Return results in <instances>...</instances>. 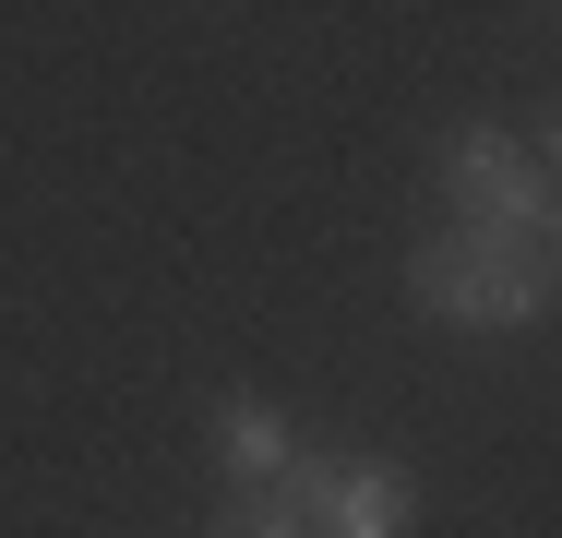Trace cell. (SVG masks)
<instances>
[{
	"instance_id": "cell-1",
	"label": "cell",
	"mask_w": 562,
	"mask_h": 538,
	"mask_svg": "<svg viewBox=\"0 0 562 538\" xmlns=\"http://www.w3.org/2000/svg\"><path fill=\"white\" fill-rule=\"evenodd\" d=\"M551 264L539 251H503V239H467V227H431L419 251H407V300L454 335H527V323L551 312Z\"/></svg>"
},
{
	"instance_id": "cell-2",
	"label": "cell",
	"mask_w": 562,
	"mask_h": 538,
	"mask_svg": "<svg viewBox=\"0 0 562 538\" xmlns=\"http://www.w3.org/2000/svg\"><path fill=\"white\" fill-rule=\"evenodd\" d=\"M443 204L467 239H503V251H539V227H551L562 180L503 132V120H454L443 132Z\"/></svg>"
},
{
	"instance_id": "cell-4",
	"label": "cell",
	"mask_w": 562,
	"mask_h": 538,
	"mask_svg": "<svg viewBox=\"0 0 562 538\" xmlns=\"http://www.w3.org/2000/svg\"><path fill=\"white\" fill-rule=\"evenodd\" d=\"M204 442H216V479H227V491H276V479L300 467V430H288L276 395H216Z\"/></svg>"
},
{
	"instance_id": "cell-5",
	"label": "cell",
	"mask_w": 562,
	"mask_h": 538,
	"mask_svg": "<svg viewBox=\"0 0 562 538\" xmlns=\"http://www.w3.org/2000/svg\"><path fill=\"white\" fill-rule=\"evenodd\" d=\"M204 538H312V515H300L288 491H227V515Z\"/></svg>"
},
{
	"instance_id": "cell-8",
	"label": "cell",
	"mask_w": 562,
	"mask_h": 538,
	"mask_svg": "<svg viewBox=\"0 0 562 538\" xmlns=\"http://www.w3.org/2000/svg\"><path fill=\"white\" fill-rule=\"evenodd\" d=\"M527 12H551V0H527Z\"/></svg>"
},
{
	"instance_id": "cell-7",
	"label": "cell",
	"mask_w": 562,
	"mask_h": 538,
	"mask_svg": "<svg viewBox=\"0 0 562 538\" xmlns=\"http://www.w3.org/2000/svg\"><path fill=\"white\" fill-rule=\"evenodd\" d=\"M539 264H551V276H562V204H551V227H539Z\"/></svg>"
},
{
	"instance_id": "cell-3",
	"label": "cell",
	"mask_w": 562,
	"mask_h": 538,
	"mask_svg": "<svg viewBox=\"0 0 562 538\" xmlns=\"http://www.w3.org/2000/svg\"><path fill=\"white\" fill-rule=\"evenodd\" d=\"M276 491L312 515V538H419V479L383 455H312L300 442V467Z\"/></svg>"
},
{
	"instance_id": "cell-6",
	"label": "cell",
	"mask_w": 562,
	"mask_h": 538,
	"mask_svg": "<svg viewBox=\"0 0 562 538\" xmlns=\"http://www.w3.org/2000/svg\"><path fill=\"white\" fill-rule=\"evenodd\" d=\"M527 156H539V168L562 180V108H539V132H527Z\"/></svg>"
}]
</instances>
